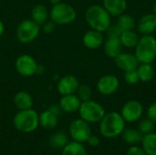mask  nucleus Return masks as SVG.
I'll return each instance as SVG.
<instances>
[{"label": "nucleus", "mask_w": 156, "mask_h": 155, "mask_svg": "<svg viewBox=\"0 0 156 155\" xmlns=\"http://www.w3.org/2000/svg\"><path fill=\"white\" fill-rule=\"evenodd\" d=\"M61 155H88L83 143L78 142H69L62 149Z\"/></svg>", "instance_id": "bb28decb"}, {"label": "nucleus", "mask_w": 156, "mask_h": 155, "mask_svg": "<svg viewBox=\"0 0 156 155\" xmlns=\"http://www.w3.org/2000/svg\"><path fill=\"white\" fill-rule=\"evenodd\" d=\"M58 122V116L53 113L48 109L42 111L39 114V125L46 130H51L56 128Z\"/></svg>", "instance_id": "6ab92c4d"}, {"label": "nucleus", "mask_w": 156, "mask_h": 155, "mask_svg": "<svg viewBox=\"0 0 156 155\" xmlns=\"http://www.w3.org/2000/svg\"><path fill=\"white\" fill-rule=\"evenodd\" d=\"M153 14H154L156 16V3L154 5V7H153Z\"/></svg>", "instance_id": "ea45409f"}, {"label": "nucleus", "mask_w": 156, "mask_h": 155, "mask_svg": "<svg viewBox=\"0 0 156 155\" xmlns=\"http://www.w3.org/2000/svg\"><path fill=\"white\" fill-rule=\"evenodd\" d=\"M136 70H137L140 81L144 83H148L152 81L155 75L154 69L151 63H139Z\"/></svg>", "instance_id": "4be33fe9"}, {"label": "nucleus", "mask_w": 156, "mask_h": 155, "mask_svg": "<svg viewBox=\"0 0 156 155\" xmlns=\"http://www.w3.org/2000/svg\"><path fill=\"white\" fill-rule=\"evenodd\" d=\"M134 55L139 63H153L156 59V38L153 35L142 36L136 45Z\"/></svg>", "instance_id": "20e7f679"}, {"label": "nucleus", "mask_w": 156, "mask_h": 155, "mask_svg": "<svg viewBox=\"0 0 156 155\" xmlns=\"http://www.w3.org/2000/svg\"><path fill=\"white\" fill-rule=\"evenodd\" d=\"M69 133L73 141L84 143L90 136L91 129L90 123H88L81 118H79L70 122L69 127Z\"/></svg>", "instance_id": "1a4fd4ad"}, {"label": "nucleus", "mask_w": 156, "mask_h": 155, "mask_svg": "<svg viewBox=\"0 0 156 155\" xmlns=\"http://www.w3.org/2000/svg\"><path fill=\"white\" fill-rule=\"evenodd\" d=\"M48 1H49V3H50L52 5H57V4H58V3L62 2V0H48Z\"/></svg>", "instance_id": "58836bf2"}, {"label": "nucleus", "mask_w": 156, "mask_h": 155, "mask_svg": "<svg viewBox=\"0 0 156 155\" xmlns=\"http://www.w3.org/2000/svg\"><path fill=\"white\" fill-rule=\"evenodd\" d=\"M144 134L138 129L135 128H125L122 133V138L123 142L130 146L141 143Z\"/></svg>", "instance_id": "aec40b11"}, {"label": "nucleus", "mask_w": 156, "mask_h": 155, "mask_svg": "<svg viewBox=\"0 0 156 155\" xmlns=\"http://www.w3.org/2000/svg\"><path fill=\"white\" fill-rule=\"evenodd\" d=\"M140 37L134 30L122 31L120 35V40L122 47L127 48H134L138 44Z\"/></svg>", "instance_id": "b1692460"}, {"label": "nucleus", "mask_w": 156, "mask_h": 155, "mask_svg": "<svg viewBox=\"0 0 156 155\" xmlns=\"http://www.w3.org/2000/svg\"><path fill=\"white\" fill-rule=\"evenodd\" d=\"M79 99L82 101H87L91 100L92 97V90L90 89V86L86 85V84H80L76 93H75Z\"/></svg>", "instance_id": "c85d7f7f"}, {"label": "nucleus", "mask_w": 156, "mask_h": 155, "mask_svg": "<svg viewBox=\"0 0 156 155\" xmlns=\"http://www.w3.org/2000/svg\"><path fill=\"white\" fill-rule=\"evenodd\" d=\"M82 43L89 49H97L104 43L103 34L94 29L88 30L82 37Z\"/></svg>", "instance_id": "2eb2a0df"}, {"label": "nucleus", "mask_w": 156, "mask_h": 155, "mask_svg": "<svg viewBox=\"0 0 156 155\" xmlns=\"http://www.w3.org/2000/svg\"><path fill=\"white\" fill-rule=\"evenodd\" d=\"M86 143H88V144H89L90 146H91V147H96V146H98L99 143H100V139H99L96 135H93V134L91 133L90 136L88 138V140H87Z\"/></svg>", "instance_id": "c9c22d12"}, {"label": "nucleus", "mask_w": 156, "mask_h": 155, "mask_svg": "<svg viewBox=\"0 0 156 155\" xmlns=\"http://www.w3.org/2000/svg\"><path fill=\"white\" fill-rule=\"evenodd\" d=\"M126 122L120 112L110 111L105 113L100 122V133L106 139H113L122 135L124 131Z\"/></svg>", "instance_id": "f257e3e1"}, {"label": "nucleus", "mask_w": 156, "mask_h": 155, "mask_svg": "<svg viewBox=\"0 0 156 155\" xmlns=\"http://www.w3.org/2000/svg\"><path fill=\"white\" fill-rule=\"evenodd\" d=\"M103 7L112 16H119L127 8L126 0H102Z\"/></svg>", "instance_id": "a211bd4d"}, {"label": "nucleus", "mask_w": 156, "mask_h": 155, "mask_svg": "<svg viewBox=\"0 0 156 155\" xmlns=\"http://www.w3.org/2000/svg\"><path fill=\"white\" fill-rule=\"evenodd\" d=\"M144 111V105L139 100H130L123 104L120 113L126 122L133 123L142 119Z\"/></svg>", "instance_id": "9d476101"}, {"label": "nucleus", "mask_w": 156, "mask_h": 155, "mask_svg": "<svg viewBox=\"0 0 156 155\" xmlns=\"http://www.w3.org/2000/svg\"><path fill=\"white\" fill-rule=\"evenodd\" d=\"M114 62L118 69H122L123 72L127 70L136 69L139 65V61L135 55L129 52H121L114 58Z\"/></svg>", "instance_id": "ddd939ff"}, {"label": "nucleus", "mask_w": 156, "mask_h": 155, "mask_svg": "<svg viewBox=\"0 0 156 155\" xmlns=\"http://www.w3.org/2000/svg\"><path fill=\"white\" fill-rule=\"evenodd\" d=\"M48 110L49 111H51L53 113H55L56 115H59L60 114V112L62 111H61V109H60V107H59V105H51L49 108H48Z\"/></svg>", "instance_id": "e433bc0d"}, {"label": "nucleus", "mask_w": 156, "mask_h": 155, "mask_svg": "<svg viewBox=\"0 0 156 155\" xmlns=\"http://www.w3.org/2000/svg\"><path fill=\"white\" fill-rule=\"evenodd\" d=\"M85 20L90 29L106 32L112 25V16L100 5H92L85 11Z\"/></svg>", "instance_id": "f03ea898"}, {"label": "nucleus", "mask_w": 156, "mask_h": 155, "mask_svg": "<svg viewBox=\"0 0 156 155\" xmlns=\"http://www.w3.org/2000/svg\"><path fill=\"white\" fill-rule=\"evenodd\" d=\"M123 79H124L125 82L127 84H129V85H135L140 81L139 76H138V73H137L136 69L124 71Z\"/></svg>", "instance_id": "7c9ffc66"}, {"label": "nucleus", "mask_w": 156, "mask_h": 155, "mask_svg": "<svg viewBox=\"0 0 156 155\" xmlns=\"http://www.w3.org/2000/svg\"><path fill=\"white\" fill-rule=\"evenodd\" d=\"M136 27L142 36L153 35L156 31V16L153 13L143 16L137 22Z\"/></svg>", "instance_id": "4468645a"}, {"label": "nucleus", "mask_w": 156, "mask_h": 155, "mask_svg": "<svg viewBox=\"0 0 156 155\" xmlns=\"http://www.w3.org/2000/svg\"><path fill=\"white\" fill-rule=\"evenodd\" d=\"M15 128L24 133L35 132L39 125V114L31 109L19 110L13 119Z\"/></svg>", "instance_id": "7ed1b4c3"}, {"label": "nucleus", "mask_w": 156, "mask_h": 155, "mask_svg": "<svg viewBox=\"0 0 156 155\" xmlns=\"http://www.w3.org/2000/svg\"><path fill=\"white\" fill-rule=\"evenodd\" d=\"M49 18L57 26L69 25L76 20L77 11L71 5L60 2L52 5L49 11Z\"/></svg>", "instance_id": "39448f33"}, {"label": "nucleus", "mask_w": 156, "mask_h": 155, "mask_svg": "<svg viewBox=\"0 0 156 155\" xmlns=\"http://www.w3.org/2000/svg\"><path fill=\"white\" fill-rule=\"evenodd\" d=\"M56 26H57V25H56L52 20H47V21L41 26L42 29H43L44 32L47 33V34L53 33V32L56 30Z\"/></svg>", "instance_id": "473e14b6"}, {"label": "nucleus", "mask_w": 156, "mask_h": 155, "mask_svg": "<svg viewBox=\"0 0 156 155\" xmlns=\"http://www.w3.org/2000/svg\"><path fill=\"white\" fill-rule=\"evenodd\" d=\"M106 32H107L108 37H120V35L122 33L121 29L116 25H113V26L111 25Z\"/></svg>", "instance_id": "f704fd0d"}, {"label": "nucleus", "mask_w": 156, "mask_h": 155, "mask_svg": "<svg viewBox=\"0 0 156 155\" xmlns=\"http://www.w3.org/2000/svg\"><path fill=\"white\" fill-rule=\"evenodd\" d=\"M4 32H5V24L2 20H0V37L3 36Z\"/></svg>", "instance_id": "4c0bfd02"}, {"label": "nucleus", "mask_w": 156, "mask_h": 155, "mask_svg": "<svg viewBox=\"0 0 156 155\" xmlns=\"http://www.w3.org/2000/svg\"><path fill=\"white\" fill-rule=\"evenodd\" d=\"M80 118L87 122L88 123H97L101 121L106 113L104 107L92 100L82 101L79 109Z\"/></svg>", "instance_id": "423d86ee"}, {"label": "nucleus", "mask_w": 156, "mask_h": 155, "mask_svg": "<svg viewBox=\"0 0 156 155\" xmlns=\"http://www.w3.org/2000/svg\"><path fill=\"white\" fill-rule=\"evenodd\" d=\"M48 17L49 12L48 11L47 7L42 4L36 5L31 10V19L40 26L48 20Z\"/></svg>", "instance_id": "5701e85b"}, {"label": "nucleus", "mask_w": 156, "mask_h": 155, "mask_svg": "<svg viewBox=\"0 0 156 155\" xmlns=\"http://www.w3.org/2000/svg\"><path fill=\"white\" fill-rule=\"evenodd\" d=\"M126 155H147L146 153L143 150L141 146L138 145H132L128 150Z\"/></svg>", "instance_id": "72a5a7b5"}, {"label": "nucleus", "mask_w": 156, "mask_h": 155, "mask_svg": "<svg viewBox=\"0 0 156 155\" xmlns=\"http://www.w3.org/2000/svg\"><path fill=\"white\" fill-rule=\"evenodd\" d=\"M120 87V80L119 79L112 74H107L101 77L97 83L96 89L101 95L110 96L114 94Z\"/></svg>", "instance_id": "9b49d317"}, {"label": "nucleus", "mask_w": 156, "mask_h": 155, "mask_svg": "<svg viewBox=\"0 0 156 155\" xmlns=\"http://www.w3.org/2000/svg\"><path fill=\"white\" fill-rule=\"evenodd\" d=\"M69 143L67 134L63 132H55L49 139V144L55 149H63Z\"/></svg>", "instance_id": "cd10ccee"}, {"label": "nucleus", "mask_w": 156, "mask_h": 155, "mask_svg": "<svg viewBox=\"0 0 156 155\" xmlns=\"http://www.w3.org/2000/svg\"><path fill=\"white\" fill-rule=\"evenodd\" d=\"M81 100L76 94H69L61 97L59 100V107L62 111L67 113H73L79 111Z\"/></svg>", "instance_id": "f3484780"}, {"label": "nucleus", "mask_w": 156, "mask_h": 155, "mask_svg": "<svg viewBox=\"0 0 156 155\" xmlns=\"http://www.w3.org/2000/svg\"><path fill=\"white\" fill-rule=\"evenodd\" d=\"M41 26L35 23L32 19L22 20L16 27V38L22 44L31 43L37 38Z\"/></svg>", "instance_id": "0eeeda50"}, {"label": "nucleus", "mask_w": 156, "mask_h": 155, "mask_svg": "<svg viewBox=\"0 0 156 155\" xmlns=\"http://www.w3.org/2000/svg\"><path fill=\"white\" fill-rule=\"evenodd\" d=\"M80 86L78 78L74 75H66L60 78L57 83V90L61 95L75 94Z\"/></svg>", "instance_id": "f8f14e48"}, {"label": "nucleus", "mask_w": 156, "mask_h": 155, "mask_svg": "<svg viewBox=\"0 0 156 155\" xmlns=\"http://www.w3.org/2000/svg\"><path fill=\"white\" fill-rule=\"evenodd\" d=\"M136 21L134 17L129 14H122L121 16H117L116 26L121 29V31H126V30H133L136 26Z\"/></svg>", "instance_id": "a878e982"}, {"label": "nucleus", "mask_w": 156, "mask_h": 155, "mask_svg": "<svg viewBox=\"0 0 156 155\" xmlns=\"http://www.w3.org/2000/svg\"><path fill=\"white\" fill-rule=\"evenodd\" d=\"M101 155H104V154H101Z\"/></svg>", "instance_id": "a19ab883"}, {"label": "nucleus", "mask_w": 156, "mask_h": 155, "mask_svg": "<svg viewBox=\"0 0 156 155\" xmlns=\"http://www.w3.org/2000/svg\"><path fill=\"white\" fill-rule=\"evenodd\" d=\"M13 101L18 110L31 109L33 106V98L27 91H18L16 93Z\"/></svg>", "instance_id": "412c9836"}, {"label": "nucleus", "mask_w": 156, "mask_h": 155, "mask_svg": "<svg viewBox=\"0 0 156 155\" xmlns=\"http://www.w3.org/2000/svg\"><path fill=\"white\" fill-rule=\"evenodd\" d=\"M146 116L156 124V101L153 102L146 111Z\"/></svg>", "instance_id": "2f4dec72"}, {"label": "nucleus", "mask_w": 156, "mask_h": 155, "mask_svg": "<svg viewBox=\"0 0 156 155\" xmlns=\"http://www.w3.org/2000/svg\"><path fill=\"white\" fill-rule=\"evenodd\" d=\"M141 147L147 155H156V132L144 134L141 142Z\"/></svg>", "instance_id": "393cba45"}, {"label": "nucleus", "mask_w": 156, "mask_h": 155, "mask_svg": "<svg viewBox=\"0 0 156 155\" xmlns=\"http://www.w3.org/2000/svg\"><path fill=\"white\" fill-rule=\"evenodd\" d=\"M122 45L120 37H108L103 43V49L105 55L110 58H115L121 52H122Z\"/></svg>", "instance_id": "dca6fc26"}, {"label": "nucleus", "mask_w": 156, "mask_h": 155, "mask_svg": "<svg viewBox=\"0 0 156 155\" xmlns=\"http://www.w3.org/2000/svg\"><path fill=\"white\" fill-rule=\"evenodd\" d=\"M154 126H155V123L154 122H152L148 118H144V119H141L139 121L137 129L144 135V134L153 132L154 130Z\"/></svg>", "instance_id": "c756f323"}, {"label": "nucleus", "mask_w": 156, "mask_h": 155, "mask_svg": "<svg viewBox=\"0 0 156 155\" xmlns=\"http://www.w3.org/2000/svg\"><path fill=\"white\" fill-rule=\"evenodd\" d=\"M15 69L21 77L29 78L38 72L39 66L32 56L28 54H22L16 59Z\"/></svg>", "instance_id": "6e6552de"}]
</instances>
